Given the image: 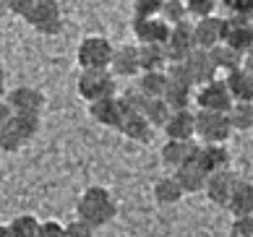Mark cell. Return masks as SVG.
I'll return each mask as SVG.
<instances>
[{
	"instance_id": "39",
	"label": "cell",
	"mask_w": 253,
	"mask_h": 237,
	"mask_svg": "<svg viewBox=\"0 0 253 237\" xmlns=\"http://www.w3.org/2000/svg\"><path fill=\"white\" fill-rule=\"evenodd\" d=\"M8 3V11L16 13V16H24L26 11H29V5L34 3V0H5Z\"/></svg>"
},
{
	"instance_id": "34",
	"label": "cell",
	"mask_w": 253,
	"mask_h": 237,
	"mask_svg": "<svg viewBox=\"0 0 253 237\" xmlns=\"http://www.w3.org/2000/svg\"><path fill=\"white\" fill-rule=\"evenodd\" d=\"M185 8H188V16L206 18V16H214L217 0H185Z\"/></svg>"
},
{
	"instance_id": "17",
	"label": "cell",
	"mask_w": 253,
	"mask_h": 237,
	"mask_svg": "<svg viewBox=\"0 0 253 237\" xmlns=\"http://www.w3.org/2000/svg\"><path fill=\"white\" fill-rule=\"evenodd\" d=\"M185 65H188V71L193 76L196 89L217 76V65H214V60H211V52L209 50H201V47H196L188 58H185Z\"/></svg>"
},
{
	"instance_id": "16",
	"label": "cell",
	"mask_w": 253,
	"mask_h": 237,
	"mask_svg": "<svg viewBox=\"0 0 253 237\" xmlns=\"http://www.w3.org/2000/svg\"><path fill=\"white\" fill-rule=\"evenodd\" d=\"M193 159L204 167L206 175H214V172H219V169L230 167V151L224 144H201Z\"/></svg>"
},
{
	"instance_id": "32",
	"label": "cell",
	"mask_w": 253,
	"mask_h": 237,
	"mask_svg": "<svg viewBox=\"0 0 253 237\" xmlns=\"http://www.w3.org/2000/svg\"><path fill=\"white\" fill-rule=\"evenodd\" d=\"M159 16H162L170 26H175V24H180V21L188 18V8H185L183 0H165L162 13H159Z\"/></svg>"
},
{
	"instance_id": "30",
	"label": "cell",
	"mask_w": 253,
	"mask_h": 237,
	"mask_svg": "<svg viewBox=\"0 0 253 237\" xmlns=\"http://www.w3.org/2000/svg\"><path fill=\"white\" fill-rule=\"evenodd\" d=\"M40 230H42V222H37V216H16V219L8 224V232L11 237H40Z\"/></svg>"
},
{
	"instance_id": "6",
	"label": "cell",
	"mask_w": 253,
	"mask_h": 237,
	"mask_svg": "<svg viewBox=\"0 0 253 237\" xmlns=\"http://www.w3.org/2000/svg\"><path fill=\"white\" fill-rule=\"evenodd\" d=\"M196 102H199L201 110H214V112H230V107L235 104L227 89V81H219V79L201 83L199 91H196Z\"/></svg>"
},
{
	"instance_id": "14",
	"label": "cell",
	"mask_w": 253,
	"mask_h": 237,
	"mask_svg": "<svg viewBox=\"0 0 253 237\" xmlns=\"http://www.w3.org/2000/svg\"><path fill=\"white\" fill-rule=\"evenodd\" d=\"M118 130H120V133H123L126 138L136 141V144H149V141L154 138V130H157V128L146 120L144 112L126 110V115H123V120H120Z\"/></svg>"
},
{
	"instance_id": "22",
	"label": "cell",
	"mask_w": 253,
	"mask_h": 237,
	"mask_svg": "<svg viewBox=\"0 0 253 237\" xmlns=\"http://www.w3.org/2000/svg\"><path fill=\"white\" fill-rule=\"evenodd\" d=\"M209 52H211V60H214V65H217V71L230 73V71H238V68L246 65V55H243L240 50H235V47H230L227 42L217 44Z\"/></svg>"
},
{
	"instance_id": "24",
	"label": "cell",
	"mask_w": 253,
	"mask_h": 237,
	"mask_svg": "<svg viewBox=\"0 0 253 237\" xmlns=\"http://www.w3.org/2000/svg\"><path fill=\"white\" fill-rule=\"evenodd\" d=\"M227 208L235 216H243V214H253V183H248V180H238L235 191H232V198Z\"/></svg>"
},
{
	"instance_id": "13",
	"label": "cell",
	"mask_w": 253,
	"mask_h": 237,
	"mask_svg": "<svg viewBox=\"0 0 253 237\" xmlns=\"http://www.w3.org/2000/svg\"><path fill=\"white\" fill-rule=\"evenodd\" d=\"M5 99L13 112H21V115H42L44 110V94L34 86H16L13 91H8Z\"/></svg>"
},
{
	"instance_id": "26",
	"label": "cell",
	"mask_w": 253,
	"mask_h": 237,
	"mask_svg": "<svg viewBox=\"0 0 253 237\" xmlns=\"http://www.w3.org/2000/svg\"><path fill=\"white\" fill-rule=\"evenodd\" d=\"M167 83H170L167 71H144L141 81H138V89H141V94H146L149 99H157V97H165Z\"/></svg>"
},
{
	"instance_id": "41",
	"label": "cell",
	"mask_w": 253,
	"mask_h": 237,
	"mask_svg": "<svg viewBox=\"0 0 253 237\" xmlns=\"http://www.w3.org/2000/svg\"><path fill=\"white\" fill-rule=\"evenodd\" d=\"M5 94V71H3V65H0V97Z\"/></svg>"
},
{
	"instance_id": "43",
	"label": "cell",
	"mask_w": 253,
	"mask_h": 237,
	"mask_svg": "<svg viewBox=\"0 0 253 237\" xmlns=\"http://www.w3.org/2000/svg\"><path fill=\"white\" fill-rule=\"evenodd\" d=\"M5 13H11V11H8V3H5V0H0V18H3Z\"/></svg>"
},
{
	"instance_id": "5",
	"label": "cell",
	"mask_w": 253,
	"mask_h": 237,
	"mask_svg": "<svg viewBox=\"0 0 253 237\" xmlns=\"http://www.w3.org/2000/svg\"><path fill=\"white\" fill-rule=\"evenodd\" d=\"M115 47L107 37H86L79 50H76V60L81 65V71H91V68H110Z\"/></svg>"
},
{
	"instance_id": "21",
	"label": "cell",
	"mask_w": 253,
	"mask_h": 237,
	"mask_svg": "<svg viewBox=\"0 0 253 237\" xmlns=\"http://www.w3.org/2000/svg\"><path fill=\"white\" fill-rule=\"evenodd\" d=\"M224 81H227V89L235 102H253V73L246 65L238 71H230L224 76Z\"/></svg>"
},
{
	"instance_id": "47",
	"label": "cell",
	"mask_w": 253,
	"mask_h": 237,
	"mask_svg": "<svg viewBox=\"0 0 253 237\" xmlns=\"http://www.w3.org/2000/svg\"><path fill=\"white\" fill-rule=\"evenodd\" d=\"M183 3H185V0H183Z\"/></svg>"
},
{
	"instance_id": "25",
	"label": "cell",
	"mask_w": 253,
	"mask_h": 237,
	"mask_svg": "<svg viewBox=\"0 0 253 237\" xmlns=\"http://www.w3.org/2000/svg\"><path fill=\"white\" fill-rule=\"evenodd\" d=\"M183 196H185V191H183V185L175 180V175L172 177H162V180L154 183V198H157L159 206H172V203L180 201Z\"/></svg>"
},
{
	"instance_id": "40",
	"label": "cell",
	"mask_w": 253,
	"mask_h": 237,
	"mask_svg": "<svg viewBox=\"0 0 253 237\" xmlns=\"http://www.w3.org/2000/svg\"><path fill=\"white\" fill-rule=\"evenodd\" d=\"M13 115H16V112H13L11 104H8V99H0V128L8 125V122L13 120Z\"/></svg>"
},
{
	"instance_id": "7",
	"label": "cell",
	"mask_w": 253,
	"mask_h": 237,
	"mask_svg": "<svg viewBox=\"0 0 253 237\" xmlns=\"http://www.w3.org/2000/svg\"><path fill=\"white\" fill-rule=\"evenodd\" d=\"M196 50V37H193V24L180 21L170 29V37L165 42V52L170 63H180Z\"/></svg>"
},
{
	"instance_id": "2",
	"label": "cell",
	"mask_w": 253,
	"mask_h": 237,
	"mask_svg": "<svg viewBox=\"0 0 253 237\" xmlns=\"http://www.w3.org/2000/svg\"><path fill=\"white\" fill-rule=\"evenodd\" d=\"M115 79L118 76L112 73L110 68H91V71H81L79 73V81H76V89H79V97L86 99V102H97L102 97H115Z\"/></svg>"
},
{
	"instance_id": "11",
	"label": "cell",
	"mask_w": 253,
	"mask_h": 237,
	"mask_svg": "<svg viewBox=\"0 0 253 237\" xmlns=\"http://www.w3.org/2000/svg\"><path fill=\"white\" fill-rule=\"evenodd\" d=\"M172 26L165 21L162 16H152V18H133V34L141 44H165L170 37Z\"/></svg>"
},
{
	"instance_id": "27",
	"label": "cell",
	"mask_w": 253,
	"mask_h": 237,
	"mask_svg": "<svg viewBox=\"0 0 253 237\" xmlns=\"http://www.w3.org/2000/svg\"><path fill=\"white\" fill-rule=\"evenodd\" d=\"M40 125H42V120L40 115H21V112H16L13 120L8 122V128H13L16 130V136L24 141V144H29V141L40 133Z\"/></svg>"
},
{
	"instance_id": "38",
	"label": "cell",
	"mask_w": 253,
	"mask_h": 237,
	"mask_svg": "<svg viewBox=\"0 0 253 237\" xmlns=\"http://www.w3.org/2000/svg\"><path fill=\"white\" fill-rule=\"evenodd\" d=\"M232 235H240V237H253V214L235 216V222H232Z\"/></svg>"
},
{
	"instance_id": "35",
	"label": "cell",
	"mask_w": 253,
	"mask_h": 237,
	"mask_svg": "<svg viewBox=\"0 0 253 237\" xmlns=\"http://www.w3.org/2000/svg\"><path fill=\"white\" fill-rule=\"evenodd\" d=\"M162 5H165V0H136V3H133V13L138 18H152V16L162 13Z\"/></svg>"
},
{
	"instance_id": "44",
	"label": "cell",
	"mask_w": 253,
	"mask_h": 237,
	"mask_svg": "<svg viewBox=\"0 0 253 237\" xmlns=\"http://www.w3.org/2000/svg\"><path fill=\"white\" fill-rule=\"evenodd\" d=\"M0 237H11V232H8V227H0Z\"/></svg>"
},
{
	"instance_id": "31",
	"label": "cell",
	"mask_w": 253,
	"mask_h": 237,
	"mask_svg": "<svg viewBox=\"0 0 253 237\" xmlns=\"http://www.w3.org/2000/svg\"><path fill=\"white\" fill-rule=\"evenodd\" d=\"M170 112H172V107H170V104H167L162 97L149 99L146 107H144V115H146V120L152 122L154 128H162L165 122H167V118H170Z\"/></svg>"
},
{
	"instance_id": "19",
	"label": "cell",
	"mask_w": 253,
	"mask_h": 237,
	"mask_svg": "<svg viewBox=\"0 0 253 237\" xmlns=\"http://www.w3.org/2000/svg\"><path fill=\"white\" fill-rule=\"evenodd\" d=\"M110 71L120 76V79H130L141 71V63H138V47H115V55H112V63H110Z\"/></svg>"
},
{
	"instance_id": "28",
	"label": "cell",
	"mask_w": 253,
	"mask_h": 237,
	"mask_svg": "<svg viewBox=\"0 0 253 237\" xmlns=\"http://www.w3.org/2000/svg\"><path fill=\"white\" fill-rule=\"evenodd\" d=\"M162 99L170 104L172 110H183V107H188L191 99H193V86H188V83H180V81H170V83H167V91H165Z\"/></svg>"
},
{
	"instance_id": "1",
	"label": "cell",
	"mask_w": 253,
	"mask_h": 237,
	"mask_svg": "<svg viewBox=\"0 0 253 237\" xmlns=\"http://www.w3.org/2000/svg\"><path fill=\"white\" fill-rule=\"evenodd\" d=\"M76 214H79V219L89 222L97 230V227H105V224H110L112 219H115L118 203H115V198H112V193L107 191V188L91 185L79 196Z\"/></svg>"
},
{
	"instance_id": "8",
	"label": "cell",
	"mask_w": 253,
	"mask_h": 237,
	"mask_svg": "<svg viewBox=\"0 0 253 237\" xmlns=\"http://www.w3.org/2000/svg\"><path fill=\"white\" fill-rule=\"evenodd\" d=\"M224 32H227V18H219V16L196 18V24H193L196 47H201V50H214L217 44L224 42Z\"/></svg>"
},
{
	"instance_id": "37",
	"label": "cell",
	"mask_w": 253,
	"mask_h": 237,
	"mask_svg": "<svg viewBox=\"0 0 253 237\" xmlns=\"http://www.w3.org/2000/svg\"><path fill=\"white\" fill-rule=\"evenodd\" d=\"M63 237H94V227L84 219H73L71 224H65Z\"/></svg>"
},
{
	"instance_id": "45",
	"label": "cell",
	"mask_w": 253,
	"mask_h": 237,
	"mask_svg": "<svg viewBox=\"0 0 253 237\" xmlns=\"http://www.w3.org/2000/svg\"><path fill=\"white\" fill-rule=\"evenodd\" d=\"M230 237H240V235H232V232H230Z\"/></svg>"
},
{
	"instance_id": "18",
	"label": "cell",
	"mask_w": 253,
	"mask_h": 237,
	"mask_svg": "<svg viewBox=\"0 0 253 237\" xmlns=\"http://www.w3.org/2000/svg\"><path fill=\"white\" fill-rule=\"evenodd\" d=\"M196 151H199V146L193 144V138L188 141H180V138H167V144L162 146V162L167 167L177 169L180 164L191 162V159L196 157Z\"/></svg>"
},
{
	"instance_id": "4",
	"label": "cell",
	"mask_w": 253,
	"mask_h": 237,
	"mask_svg": "<svg viewBox=\"0 0 253 237\" xmlns=\"http://www.w3.org/2000/svg\"><path fill=\"white\" fill-rule=\"evenodd\" d=\"M196 136L204 144H227V138L232 136V122L227 112L199 110L196 112Z\"/></svg>"
},
{
	"instance_id": "36",
	"label": "cell",
	"mask_w": 253,
	"mask_h": 237,
	"mask_svg": "<svg viewBox=\"0 0 253 237\" xmlns=\"http://www.w3.org/2000/svg\"><path fill=\"white\" fill-rule=\"evenodd\" d=\"M120 99H123V102H126V107H128V110H133V112H144L146 102H149V97H146V94H141V89H138V86H136V89H128Z\"/></svg>"
},
{
	"instance_id": "29",
	"label": "cell",
	"mask_w": 253,
	"mask_h": 237,
	"mask_svg": "<svg viewBox=\"0 0 253 237\" xmlns=\"http://www.w3.org/2000/svg\"><path fill=\"white\" fill-rule=\"evenodd\" d=\"M232 130H251L253 128V102H235L227 112Z\"/></svg>"
},
{
	"instance_id": "9",
	"label": "cell",
	"mask_w": 253,
	"mask_h": 237,
	"mask_svg": "<svg viewBox=\"0 0 253 237\" xmlns=\"http://www.w3.org/2000/svg\"><path fill=\"white\" fill-rule=\"evenodd\" d=\"M238 172H232V169H219V172H214L209 175V180H206V188H204V193L206 198L214 203V206H224L227 208L230 203V198H232V191H235V185H238Z\"/></svg>"
},
{
	"instance_id": "20",
	"label": "cell",
	"mask_w": 253,
	"mask_h": 237,
	"mask_svg": "<svg viewBox=\"0 0 253 237\" xmlns=\"http://www.w3.org/2000/svg\"><path fill=\"white\" fill-rule=\"evenodd\" d=\"M175 180L183 185L185 193H199L206 188V180H209V175L204 172V167L196 162V159H191V162H185L175 169Z\"/></svg>"
},
{
	"instance_id": "12",
	"label": "cell",
	"mask_w": 253,
	"mask_h": 237,
	"mask_svg": "<svg viewBox=\"0 0 253 237\" xmlns=\"http://www.w3.org/2000/svg\"><path fill=\"white\" fill-rule=\"evenodd\" d=\"M224 42L230 47H235L246 55L248 50H253V21L243 13H235L232 18H227V32H224Z\"/></svg>"
},
{
	"instance_id": "15",
	"label": "cell",
	"mask_w": 253,
	"mask_h": 237,
	"mask_svg": "<svg viewBox=\"0 0 253 237\" xmlns=\"http://www.w3.org/2000/svg\"><path fill=\"white\" fill-rule=\"evenodd\" d=\"M165 136L167 138H180V141H188L196 136V112H191L188 107L183 110H172L167 122L162 125Z\"/></svg>"
},
{
	"instance_id": "23",
	"label": "cell",
	"mask_w": 253,
	"mask_h": 237,
	"mask_svg": "<svg viewBox=\"0 0 253 237\" xmlns=\"http://www.w3.org/2000/svg\"><path fill=\"white\" fill-rule=\"evenodd\" d=\"M138 63H141V71H167L170 58L165 52V44H141L138 47Z\"/></svg>"
},
{
	"instance_id": "10",
	"label": "cell",
	"mask_w": 253,
	"mask_h": 237,
	"mask_svg": "<svg viewBox=\"0 0 253 237\" xmlns=\"http://www.w3.org/2000/svg\"><path fill=\"white\" fill-rule=\"evenodd\" d=\"M126 102L118 97H102L97 102H89V115L91 120H97L99 125H107V128H118L120 120L126 115Z\"/></svg>"
},
{
	"instance_id": "33",
	"label": "cell",
	"mask_w": 253,
	"mask_h": 237,
	"mask_svg": "<svg viewBox=\"0 0 253 237\" xmlns=\"http://www.w3.org/2000/svg\"><path fill=\"white\" fill-rule=\"evenodd\" d=\"M24 146L26 144L16 136L13 128H8V125L0 128V151H5V154H16V151H21Z\"/></svg>"
},
{
	"instance_id": "3",
	"label": "cell",
	"mask_w": 253,
	"mask_h": 237,
	"mask_svg": "<svg viewBox=\"0 0 253 237\" xmlns=\"http://www.w3.org/2000/svg\"><path fill=\"white\" fill-rule=\"evenodd\" d=\"M21 18L40 34H60L63 29V13L58 0H34Z\"/></svg>"
},
{
	"instance_id": "46",
	"label": "cell",
	"mask_w": 253,
	"mask_h": 237,
	"mask_svg": "<svg viewBox=\"0 0 253 237\" xmlns=\"http://www.w3.org/2000/svg\"><path fill=\"white\" fill-rule=\"evenodd\" d=\"M40 237H44V235H40Z\"/></svg>"
},
{
	"instance_id": "42",
	"label": "cell",
	"mask_w": 253,
	"mask_h": 237,
	"mask_svg": "<svg viewBox=\"0 0 253 237\" xmlns=\"http://www.w3.org/2000/svg\"><path fill=\"white\" fill-rule=\"evenodd\" d=\"M246 68L253 73V50H248V52H246Z\"/></svg>"
}]
</instances>
